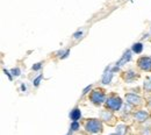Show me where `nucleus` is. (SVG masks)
<instances>
[{"instance_id": "nucleus-1", "label": "nucleus", "mask_w": 151, "mask_h": 135, "mask_svg": "<svg viewBox=\"0 0 151 135\" xmlns=\"http://www.w3.org/2000/svg\"><path fill=\"white\" fill-rule=\"evenodd\" d=\"M85 129L88 133H101L102 132V123L98 119H88L85 122Z\"/></svg>"}, {"instance_id": "nucleus-2", "label": "nucleus", "mask_w": 151, "mask_h": 135, "mask_svg": "<svg viewBox=\"0 0 151 135\" xmlns=\"http://www.w3.org/2000/svg\"><path fill=\"white\" fill-rule=\"evenodd\" d=\"M106 106H107V108H109L112 111H119L122 106V100L119 97L111 96L106 99Z\"/></svg>"}, {"instance_id": "nucleus-3", "label": "nucleus", "mask_w": 151, "mask_h": 135, "mask_svg": "<svg viewBox=\"0 0 151 135\" xmlns=\"http://www.w3.org/2000/svg\"><path fill=\"white\" fill-rule=\"evenodd\" d=\"M105 93H104V91H101V90H94L92 93H91V96H90V99H91V101L94 104V105H101L104 101H105Z\"/></svg>"}, {"instance_id": "nucleus-4", "label": "nucleus", "mask_w": 151, "mask_h": 135, "mask_svg": "<svg viewBox=\"0 0 151 135\" xmlns=\"http://www.w3.org/2000/svg\"><path fill=\"white\" fill-rule=\"evenodd\" d=\"M137 65L141 70L144 71H151V57H141L137 61Z\"/></svg>"}, {"instance_id": "nucleus-5", "label": "nucleus", "mask_w": 151, "mask_h": 135, "mask_svg": "<svg viewBox=\"0 0 151 135\" xmlns=\"http://www.w3.org/2000/svg\"><path fill=\"white\" fill-rule=\"evenodd\" d=\"M126 99H127V101H128L129 105H142V99L138 96L134 95V93L126 95Z\"/></svg>"}, {"instance_id": "nucleus-6", "label": "nucleus", "mask_w": 151, "mask_h": 135, "mask_svg": "<svg viewBox=\"0 0 151 135\" xmlns=\"http://www.w3.org/2000/svg\"><path fill=\"white\" fill-rule=\"evenodd\" d=\"M148 112H145V111H138V112H136L135 114H134V118H135V120L136 121H138V122H143V121H145L147 119H148Z\"/></svg>"}, {"instance_id": "nucleus-7", "label": "nucleus", "mask_w": 151, "mask_h": 135, "mask_svg": "<svg viewBox=\"0 0 151 135\" xmlns=\"http://www.w3.org/2000/svg\"><path fill=\"white\" fill-rule=\"evenodd\" d=\"M130 58H132V53H130L129 50H127V51L124 53V55L122 56V58L120 59V62H119V63L116 64L117 66L115 68V70H116V69H117L119 66H121L122 64H124V63H127V62H129V61H130Z\"/></svg>"}, {"instance_id": "nucleus-8", "label": "nucleus", "mask_w": 151, "mask_h": 135, "mask_svg": "<svg viewBox=\"0 0 151 135\" xmlns=\"http://www.w3.org/2000/svg\"><path fill=\"white\" fill-rule=\"evenodd\" d=\"M70 118H71L72 121H78V120L81 118V112H80V110H79V108H75V110L70 113Z\"/></svg>"}, {"instance_id": "nucleus-9", "label": "nucleus", "mask_w": 151, "mask_h": 135, "mask_svg": "<svg viewBox=\"0 0 151 135\" xmlns=\"http://www.w3.org/2000/svg\"><path fill=\"white\" fill-rule=\"evenodd\" d=\"M126 133H127V126H124V125H119V126L116 127V134L124 135Z\"/></svg>"}, {"instance_id": "nucleus-10", "label": "nucleus", "mask_w": 151, "mask_h": 135, "mask_svg": "<svg viewBox=\"0 0 151 135\" xmlns=\"http://www.w3.org/2000/svg\"><path fill=\"white\" fill-rule=\"evenodd\" d=\"M143 50V44L142 43H135L132 45V51L136 53V54H141Z\"/></svg>"}, {"instance_id": "nucleus-11", "label": "nucleus", "mask_w": 151, "mask_h": 135, "mask_svg": "<svg viewBox=\"0 0 151 135\" xmlns=\"http://www.w3.org/2000/svg\"><path fill=\"white\" fill-rule=\"evenodd\" d=\"M112 78H113V74L112 72H106L104 78H102V83L104 84H109V82L112 80Z\"/></svg>"}, {"instance_id": "nucleus-12", "label": "nucleus", "mask_w": 151, "mask_h": 135, "mask_svg": "<svg viewBox=\"0 0 151 135\" xmlns=\"http://www.w3.org/2000/svg\"><path fill=\"white\" fill-rule=\"evenodd\" d=\"M124 75H127V76H126V79H127V80H132V79H134V78L137 77V74H136L135 71H132V70L127 71Z\"/></svg>"}, {"instance_id": "nucleus-13", "label": "nucleus", "mask_w": 151, "mask_h": 135, "mask_svg": "<svg viewBox=\"0 0 151 135\" xmlns=\"http://www.w3.org/2000/svg\"><path fill=\"white\" fill-rule=\"evenodd\" d=\"M112 118H113V114H112L111 112H107V111H104V112H102V120H104V121L108 122Z\"/></svg>"}, {"instance_id": "nucleus-14", "label": "nucleus", "mask_w": 151, "mask_h": 135, "mask_svg": "<svg viewBox=\"0 0 151 135\" xmlns=\"http://www.w3.org/2000/svg\"><path fill=\"white\" fill-rule=\"evenodd\" d=\"M79 128V122L78 121H73L71 123V131H77Z\"/></svg>"}, {"instance_id": "nucleus-15", "label": "nucleus", "mask_w": 151, "mask_h": 135, "mask_svg": "<svg viewBox=\"0 0 151 135\" xmlns=\"http://www.w3.org/2000/svg\"><path fill=\"white\" fill-rule=\"evenodd\" d=\"M144 89L147 91H151V82H145L144 83Z\"/></svg>"}, {"instance_id": "nucleus-16", "label": "nucleus", "mask_w": 151, "mask_h": 135, "mask_svg": "<svg viewBox=\"0 0 151 135\" xmlns=\"http://www.w3.org/2000/svg\"><path fill=\"white\" fill-rule=\"evenodd\" d=\"M41 79H42V76H38L36 79H34V82H33V83H34V85H35V86H38V84H40Z\"/></svg>"}, {"instance_id": "nucleus-17", "label": "nucleus", "mask_w": 151, "mask_h": 135, "mask_svg": "<svg viewBox=\"0 0 151 135\" xmlns=\"http://www.w3.org/2000/svg\"><path fill=\"white\" fill-rule=\"evenodd\" d=\"M12 74H13L14 76H19V75H20V70L18 69V68H17V69H13V70H12Z\"/></svg>"}, {"instance_id": "nucleus-18", "label": "nucleus", "mask_w": 151, "mask_h": 135, "mask_svg": "<svg viewBox=\"0 0 151 135\" xmlns=\"http://www.w3.org/2000/svg\"><path fill=\"white\" fill-rule=\"evenodd\" d=\"M40 69H41V63H37L33 66V70H40Z\"/></svg>"}, {"instance_id": "nucleus-19", "label": "nucleus", "mask_w": 151, "mask_h": 135, "mask_svg": "<svg viewBox=\"0 0 151 135\" xmlns=\"http://www.w3.org/2000/svg\"><path fill=\"white\" fill-rule=\"evenodd\" d=\"M91 87H92V86H91V85H90V86H87V87H86V89H85V90H84V95H86V93H87V92H88V91H90V90H91Z\"/></svg>"}, {"instance_id": "nucleus-20", "label": "nucleus", "mask_w": 151, "mask_h": 135, "mask_svg": "<svg viewBox=\"0 0 151 135\" xmlns=\"http://www.w3.org/2000/svg\"><path fill=\"white\" fill-rule=\"evenodd\" d=\"M111 135H119V134H116V133H115V134H111Z\"/></svg>"}]
</instances>
